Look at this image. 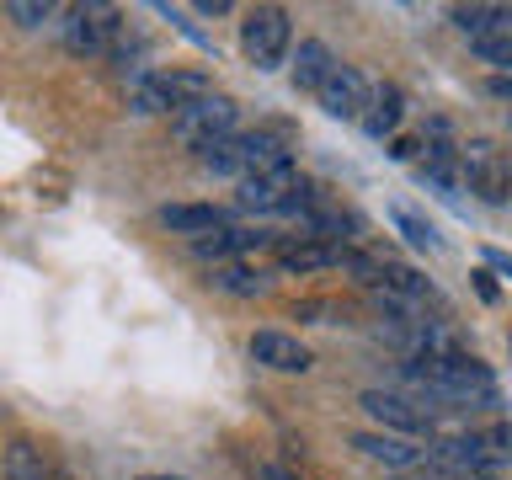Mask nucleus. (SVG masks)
<instances>
[{"mask_svg": "<svg viewBox=\"0 0 512 480\" xmlns=\"http://www.w3.org/2000/svg\"><path fill=\"white\" fill-rule=\"evenodd\" d=\"M240 48L256 70H278L294 48V22H288L283 6H256L246 22H240Z\"/></svg>", "mask_w": 512, "mask_h": 480, "instance_id": "obj_1", "label": "nucleus"}, {"mask_svg": "<svg viewBox=\"0 0 512 480\" xmlns=\"http://www.w3.org/2000/svg\"><path fill=\"white\" fill-rule=\"evenodd\" d=\"M235 123H240V107L230 102V96H208V102H198V107H182L176 112V139L187 144V150H214V144H224V139H235Z\"/></svg>", "mask_w": 512, "mask_h": 480, "instance_id": "obj_2", "label": "nucleus"}, {"mask_svg": "<svg viewBox=\"0 0 512 480\" xmlns=\"http://www.w3.org/2000/svg\"><path fill=\"white\" fill-rule=\"evenodd\" d=\"M464 182H470V192H480L486 203H507L512 198V155L496 150L491 139H475L464 144Z\"/></svg>", "mask_w": 512, "mask_h": 480, "instance_id": "obj_3", "label": "nucleus"}, {"mask_svg": "<svg viewBox=\"0 0 512 480\" xmlns=\"http://www.w3.org/2000/svg\"><path fill=\"white\" fill-rule=\"evenodd\" d=\"M118 27L123 22H118V11H112V6H75V11H64L59 38H64V48H70L75 59H102Z\"/></svg>", "mask_w": 512, "mask_h": 480, "instance_id": "obj_4", "label": "nucleus"}, {"mask_svg": "<svg viewBox=\"0 0 512 480\" xmlns=\"http://www.w3.org/2000/svg\"><path fill=\"white\" fill-rule=\"evenodd\" d=\"M299 192H304L299 166H294V160H283V166H272V171L240 182V208H251V214H283Z\"/></svg>", "mask_w": 512, "mask_h": 480, "instance_id": "obj_5", "label": "nucleus"}, {"mask_svg": "<svg viewBox=\"0 0 512 480\" xmlns=\"http://www.w3.org/2000/svg\"><path fill=\"white\" fill-rule=\"evenodd\" d=\"M368 102H374V86H368V75L358 70V64H336L331 80L320 86V107H326L331 118H342V123H347V118L363 123Z\"/></svg>", "mask_w": 512, "mask_h": 480, "instance_id": "obj_6", "label": "nucleus"}, {"mask_svg": "<svg viewBox=\"0 0 512 480\" xmlns=\"http://www.w3.org/2000/svg\"><path fill=\"white\" fill-rule=\"evenodd\" d=\"M358 406L379 422V432H395V438H422L427 432V411L395 390H363Z\"/></svg>", "mask_w": 512, "mask_h": 480, "instance_id": "obj_7", "label": "nucleus"}, {"mask_svg": "<svg viewBox=\"0 0 512 480\" xmlns=\"http://www.w3.org/2000/svg\"><path fill=\"white\" fill-rule=\"evenodd\" d=\"M267 246H278V235H267V230H214V235L192 240V256L208 267H224V262H240V256L267 251Z\"/></svg>", "mask_w": 512, "mask_h": 480, "instance_id": "obj_8", "label": "nucleus"}, {"mask_svg": "<svg viewBox=\"0 0 512 480\" xmlns=\"http://www.w3.org/2000/svg\"><path fill=\"white\" fill-rule=\"evenodd\" d=\"M246 347L262 368H272V374H304V368H310V347L288 331H251Z\"/></svg>", "mask_w": 512, "mask_h": 480, "instance_id": "obj_9", "label": "nucleus"}, {"mask_svg": "<svg viewBox=\"0 0 512 480\" xmlns=\"http://www.w3.org/2000/svg\"><path fill=\"white\" fill-rule=\"evenodd\" d=\"M352 448H358L363 459L384 464V470H400V475L427 459V448H416L411 438H395V432H352Z\"/></svg>", "mask_w": 512, "mask_h": 480, "instance_id": "obj_10", "label": "nucleus"}, {"mask_svg": "<svg viewBox=\"0 0 512 480\" xmlns=\"http://www.w3.org/2000/svg\"><path fill=\"white\" fill-rule=\"evenodd\" d=\"M155 219H160V230H171V235H187V240H203V235L224 230V214H219L214 203H166Z\"/></svg>", "mask_w": 512, "mask_h": 480, "instance_id": "obj_11", "label": "nucleus"}, {"mask_svg": "<svg viewBox=\"0 0 512 480\" xmlns=\"http://www.w3.org/2000/svg\"><path fill=\"white\" fill-rule=\"evenodd\" d=\"M278 267L283 272H320V267H336L342 262V246H326V240H278Z\"/></svg>", "mask_w": 512, "mask_h": 480, "instance_id": "obj_12", "label": "nucleus"}, {"mask_svg": "<svg viewBox=\"0 0 512 480\" xmlns=\"http://www.w3.org/2000/svg\"><path fill=\"white\" fill-rule=\"evenodd\" d=\"M208 288H214V294H230V299H256L272 288V278L251 262H224V267H208Z\"/></svg>", "mask_w": 512, "mask_h": 480, "instance_id": "obj_13", "label": "nucleus"}, {"mask_svg": "<svg viewBox=\"0 0 512 480\" xmlns=\"http://www.w3.org/2000/svg\"><path fill=\"white\" fill-rule=\"evenodd\" d=\"M448 22H454L470 43L502 38V32H512V6H454V11H448Z\"/></svg>", "mask_w": 512, "mask_h": 480, "instance_id": "obj_14", "label": "nucleus"}, {"mask_svg": "<svg viewBox=\"0 0 512 480\" xmlns=\"http://www.w3.org/2000/svg\"><path fill=\"white\" fill-rule=\"evenodd\" d=\"M155 80H160V91L171 96V107L182 112V107H198V102H208L214 96V80H208V70H155Z\"/></svg>", "mask_w": 512, "mask_h": 480, "instance_id": "obj_15", "label": "nucleus"}, {"mask_svg": "<svg viewBox=\"0 0 512 480\" xmlns=\"http://www.w3.org/2000/svg\"><path fill=\"white\" fill-rule=\"evenodd\" d=\"M331 70H336V54H331V48L320 43V38H304L299 54H294V86L320 96V86L331 80Z\"/></svg>", "mask_w": 512, "mask_h": 480, "instance_id": "obj_16", "label": "nucleus"}, {"mask_svg": "<svg viewBox=\"0 0 512 480\" xmlns=\"http://www.w3.org/2000/svg\"><path fill=\"white\" fill-rule=\"evenodd\" d=\"M400 123H406V91H400V86H379L374 102H368V112H363V128L374 139H395Z\"/></svg>", "mask_w": 512, "mask_h": 480, "instance_id": "obj_17", "label": "nucleus"}, {"mask_svg": "<svg viewBox=\"0 0 512 480\" xmlns=\"http://www.w3.org/2000/svg\"><path fill=\"white\" fill-rule=\"evenodd\" d=\"M128 112H134V118H166V112H176L171 96L160 91L155 70H134V75H128Z\"/></svg>", "mask_w": 512, "mask_h": 480, "instance_id": "obj_18", "label": "nucleus"}, {"mask_svg": "<svg viewBox=\"0 0 512 480\" xmlns=\"http://www.w3.org/2000/svg\"><path fill=\"white\" fill-rule=\"evenodd\" d=\"M6 480H54V470H48L43 448H32L27 438H16L6 448Z\"/></svg>", "mask_w": 512, "mask_h": 480, "instance_id": "obj_19", "label": "nucleus"}, {"mask_svg": "<svg viewBox=\"0 0 512 480\" xmlns=\"http://www.w3.org/2000/svg\"><path fill=\"white\" fill-rule=\"evenodd\" d=\"M203 160V171H214V176H246V139H224V144H214V150H203L198 155Z\"/></svg>", "mask_w": 512, "mask_h": 480, "instance_id": "obj_20", "label": "nucleus"}, {"mask_svg": "<svg viewBox=\"0 0 512 480\" xmlns=\"http://www.w3.org/2000/svg\"><path fill=\"white\" fill-rule=\"evenodd\" d=\"M395 224H400V235H406L416 251H438V246H443L438 230H432V224H427L422 214H411V208H395Z\"/></svg>", "mask_w": 512, "mask_h": 480, "instance_id": "obj_21", "label": "nucleus"}, {"mask_svg": "<svg viewBox=\"0 0 512 480\" xmlns=\"http://www.w3.org/2000/svg\"><path fill=\"white\" fill-rule=\"evenodd\" d=\"M6 16L16 27H43V22H54V16H59V6H48V0H11Z\"/></svg>", "mask_w": 512, "mask_h": 480, "instance_id": "obj_22", "label": "nucleus"}, {"mask_svg": "<svg viewBox=\"0 0 512 480\" xmlns=\"http://www.w3.org/2000/svg\"><path fill=\"white\" fill-rule=\"evenodd\" d=\"M470 48H475L480 64H496L502 75H512V32H502V38H480V43H470Z\"/></svg>", "mask_w": 512, "mask_h": 480, "instance_id": "obj_23", "label": "nucleus"}, {"mask_svg": "<svg viewBox=\"0 0 512 480\" xmlns=\"http://www.w3.org/2000/svg\"><path fill=\"white\" fill-rule=\"evenodd\" d=\"M486 91L496 96V102H512V75H491V80H486Z\"/></svg>", "mask_w": 512, "mask_h": 480, "instance_id": "obj_24", "label": "nucleus"}, {"mask_svg": "<svg viewBox=\"0 0 512 480\" xmlns=\"http://www.w3.org/2000/svg\"><path fill=\"white\" fill-rule=\"evenodd\" d=\"M192 11H198V16H224V11H230V0H198Z\"/></svg>", "mask_w": 512, "mask_h": 480, "instance_id": "obj_25", "label": "nucleus"}, {"mask_svg": "<svg viewBox=\"0 0 512 480\" xmlns=\"http://www.w3.org/2000/svg\"><path fill=\"white\" fill-rule=\"evenodd\" d=\"M256 480H299V475L278 470V464H256Z\"/></svg>", "mask_w": 512, "mask_h": 480, "instance_id": "obj_26", "label": "nucleus"}, {"mask_svg": "<svg viewBox=\"0 0 512 480\" xmlns=\"http://www.w3.org/2000/svg\"><path fill=\"white\" fill-rule=\"evenodd\" d=\"M475 288H480V299H486V304L496 299V283H491V272H475Z\"/></svg>", "mask_w": 512, "mask_h": 480, "instance_id": "obj_27", "label": "nucleus"}, {"mask_svg": "<svg viewBox=\"0 0 512 480\" xmlns=\"http://www.w3.org/2000/svg\"><path fill=\"white\" fill-rule=\"evenodd\" d=\"M416 150H422V144H416V139H395V150H390V155H395V160H411Z\"/></svg>", "mask_w": 512, "mask_h": 480, "instance_id": "obj_28", "label": "nucleus"}, {"mask_svg": "<svg viewBox=\"0 0 512 480\" xmlns=\"http://www.w3.org/2000/svg\"><path fill=\"white\" fill-rule=\"evenodd\" d=\"M486 256H491L496 272H507V278H512V256H507V251H486Z\"/></svg>", "mask_w": 512, "mask_h": 480, "instance_id": "obj_29", "label": "nucleus"}, {"mask_svg": "<svg viewBox=\"0 0 512 480\" xmlns=\"http://www.w3.org/2000/svg\"><path fill=\"white\" fill-rule=\"evenodd\" d=\"M144 480H182V475H144Z\"/></svg>", "mask_w": 512, "mask_h": 480, "instance_id": "obj_30", "label": "nucleus"}, {"mask_svg": "<svg viewBox=\"0 0 512 480\" xmlns=\"http://www.w3.org/2000/svg\"><path fill=\"white\" fill-rule=\"evenodd\" d=\"M475 480H496V475H475Z\"/></svg>", "mask_w": 512, "mask_h": 480, "instance_id": "obj_31", "label": "nucleus"}]
</instances>
